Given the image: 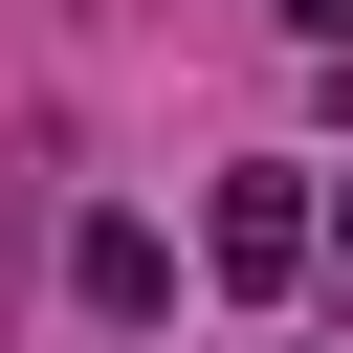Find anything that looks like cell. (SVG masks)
<instances>
[{
	"mask_svg": "<svg viewBox=\"0 0 353 353\" xmlns=\"http://www.w3.org/2000/svg\"><path fill=\"white\" fill-rule=\"evenodd\" d=\"M66 309H88V331H154V309H176V243H154L132 199H88V221H66Z\"/></svg>",
	"mask_w": 353,
	"mask_h": 353,
	"instance_id": "2",
	"label": "cell"
},
{
	"mask_svg": "<svg viewBox=\"0 0 353 353\" xmlns=\"http://www.w3.org/2000/svg\"><path fill=\"white\" fill-rule=\"evenodd\" d=\"M265 22H287V44H353V0H265Z\"/></svg>",
	"mask_w": 353,
	"mask_h": 353,
	"instance_id": "3",
	"label": "cell"
},
{
	"mask_svg": "<svg viewBox=\"0 0 353 353\" xmlns=\"http://www.w3.org/2000/svg\"><path fill=\"white\" fill-rule=\"evenodd\" d=\"M199 265H221V287H309V265H331V176H309V154H243V176L199 199Z\"/></svg>",
	"mask_w": 353,
	"mask_h": 353,
	"instance_id": "1",
	"label": "cell"
},
{
	"mask_svg": "<svg viewBox=\"0 0 353 353\" xmlns=\"http://www.w3.org/2000/svg\"><path fill=\"white\" fill-rule=\"evenodd\" d=\"M331 243H353V199H331Z\"/></svg>",
	"mask_w": 353,
	"mask_h": 353,
	"instance_id": "4",
	"label": "cell"
}]
</instances>
